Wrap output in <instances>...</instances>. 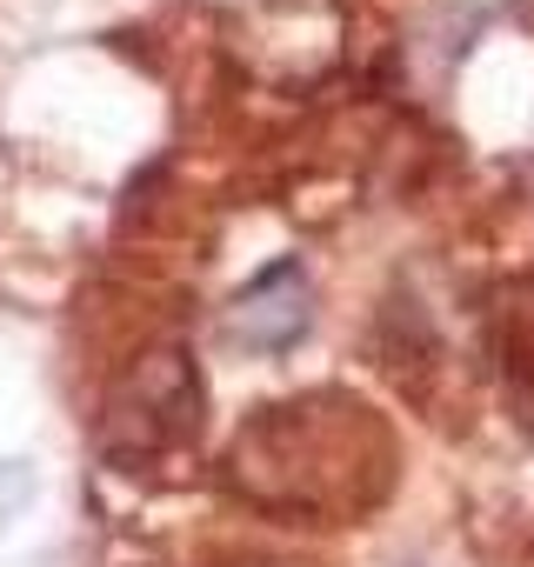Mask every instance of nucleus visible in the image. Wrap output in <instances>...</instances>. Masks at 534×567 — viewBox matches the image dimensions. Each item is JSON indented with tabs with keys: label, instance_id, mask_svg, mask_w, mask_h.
I'll list each match as a JSON object with an SVG mask.
<instances>
[{
	"label": "nucleus",
	"instance_id": "nucleus-3",
	"mask_svg": "<svg viewBox=\"0 0 534 567\" xmlns=\"http://www.w3.org/2000/svg\"><path fill=\"white\" fill-rule=\"evenodd\" d=\"M227 567H288V560H227Z\"/></svg>",
	"mask_w": 534,
	"mask_h": 567
},
{
	"label": "nucleus",
	"instance_id": "nucleus-1",
	"mask_svg": "<svg viewBox=\"0 0 534 567\" xmlns=\"http://www.w3.org/2000/svg\"><path fill=\"white\" fill-rule=\"evenodd\" d=\"M227 481L267 520L341 527L388 501L394 434L368 401L341 388H315L275 408H254L240 421L227 447Z\"/></svg>",
	"mask_w": 534,
	"mask_h": 567
},
{
	"label": "nucleus",
	"instance_id": "nucleus-2",
	"mask_svg": "<svg viewBox=\"0 0 534 567\" xmlns=\"http://www.w3.org/2000/svg\"><path fill=\"white\" fill-rule=\"evenodd\" d=\"M301 328H308V274H301L295 260L267 267L254 288L227 308V341H234V348H254V354L295 348Z\"/></svg>",
	"mask_w": 534,
	"mask_h": 567
}]
</instances>
